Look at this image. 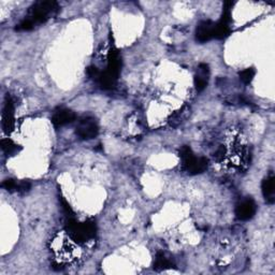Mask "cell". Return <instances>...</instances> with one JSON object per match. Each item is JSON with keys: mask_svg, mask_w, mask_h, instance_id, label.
Returning <instances> with one entry per match:
<instances>
[{"mask_svg": "<svg viewBox=\"0 0 275 275\" xmlns=\"http://www.w3.org/2000/svg\"><path fill=\"white\" fill-rule=\"evenodd\" d=\"M180 156L182 158L184 169L189 174H200L208 168V159L205 157L194 156L189 146H184L181 149Z\"/></svg>", "mask_w": 275, "mask_h": 275, "instance_id": "1", "label": "cell"}, {"mask_svg": "<svg viewBox=\"0 0 275 275\" xmlns=\"http://www.w3.org/2000/svg\"><path fill=\"white\" fill-rule=\"evenodd\" d=\"M67 227L71 238L78 243H84L91 240L96 234V225L92 220H87L85 223L80 224L73 219H70Z\"/></svg>", "mask_w": 275, "mask_h": 275, "instance_id": "2", "label": "cell"}, {"mask_svg": "<svg viewBox=\"0 0 275 275\" xmlns=\"http://www.w3.org/2000/svg\"><path fill=\"white\" fill-rule=\"evenodd\" d=\"M58 5L55 2H39L35 3L29 11V19L34 25L41 24L49 20L51 16L54 15L58 11Z\"/></svg>", "mask_w": 275, "mask_h": 275, "instance_id": "3", "label": "cell"}, {"mask_svg": "<svg viewBox=\"0 0 275 275\" xmlns=\"http://www.w3.org/2000/svg\"><path fill=\"white\" fill-rule=\"evenodd\" d=\"M98 125L93 117L82 119L76 127V135L83 140L94 139L98 135Z\"/></svg>", "mask_w": 275, "mask_h": 275, "instance_id": "4", "label": "cell"}, {"mask_svg": "<svg viewBox=\"0 0 275 275\" xmlns=\"http://www.w3.org/2000/svg\"><path fill=\"white\" fill-rule=\"evenodd\" d=\"M215 23L212 21H202L196 28V39L200 43H205L214 38Z\"/></svg>", "mask_w": 275, "mask_h": 275, "instance_id": "5", "label": "cell"}, {"mask_svg": "<svg viewBox=\"0 0 275 275\" xmlns=\"http://www.w3.org/2000/svg\"><path fill=\"white\" fill-rule=\"evenodd\" d=\"M256 213V205L253 199H245L235 208V215L240 220L251 219Z\"/></svg>", "mask_w": 275, "mask_h": 275, "instance_id": "6", "label": "cell"}, {"mask_svg": "<svg viewBox=\"0 0 275 275\" xmlns=\"http://www.w3.org/2000/svg\"><path fill=\"white\" fill-rule=\"evenodd\" d=\"M14 126V105L10 97L7 96L5 108L3 112V127L7 132L12 131Z\"/></svg>", "mask_w": 275, "mask_h": 275, "instance_id": "7", "label": "cell"}, {"mask_svg": "<svg viewBox=\"0 0 275 275\" xmlns=\"http://www.w3.org/2000/svg\"><path fill=\"white\" fill-rule=\"evenodd\" d=\"M75 117H76V115L71 110L60 109L56 111L54 115H53L52 123H53V125H54V127L58 128V127H63L67 125V124L72 123L75 120Z\"/></svg>", "mask_w": 275, "mask_h": 275, "instance_id": "8", "label": "cell"}, {"mask_svg": "<svg viewBox=\"0 0 275 275\" xmlns=\"http://www.w3.org/2000/svg\"><path fill=\"white\" fill-rule=\"evenodd\" d=\"M209 66L207 64H201L198 67L197 74L194 76V86L198 92H202L208 85L209 81Z\"/></svg>", "mask_w": 275, "mask_h": 275, "instance_id": "9", "label": "cell"}, {"mask_svg": "<svg viewBox=\"0 0 275 275\" xmlns=\"http://www.w3.org/2000/svg\"><path fill=\"white\" fill-rule=\"evenodd\" d=\"M274 176L273 174H271L270 176H268L267 179H264L261 185V189H262V194L264 197V200L269 205H272L274 202V197H275V189H274Z\"/></svg>", "mask_w": 275, "mask_h": 275, "instance_id": "10", "label": "cell"}, {"mask_svg": "<svg viewBox=\"0 0 275 275\" xmlns=\"http://www.w3.org/2000/svg\"><path fill=\"white\" fill-rule=\"evenodd\" d=\"M172 262L167 258L165 254L163 253H158L156 256V260L154 263V269L156 270H166V269H170L172 268Z\"/></svg>", "mask_w": 275, "mask_h": 275, "instance_id": "11", "label": "cell"}, {"mask_svg": "<svg viewBox=\"0 0 275 275\" xmlns=\"http://www.w3.org/2000/svg\"><path fill=\"white\" fill-rule=\"evenodd\" d=\"M2 148L4 152L8 155H13L16 152H19V145H16L14 142L10 139H4L2 140Z\"/></svg>", "mask_w": 275, "mask_h": 275, "instance_id": "12", "label": "cell"}, {"mask_svg": "<svg viewBox=\"0 0 275 275\" xmlns=\"http://www.w3.org/2000/svg\"><path fill=\"white\" fill-rule=\"evenodd\" d=\"M255 70L254 68H247V69H244L242 70L240 73H239V75H240V78H241V81L245 84H250L252 81H253V78L255 76Z\"/></svg>", "mask_w": 275, "mask_h": 275, "instance_id": "13", "label": "cell"}, {"mask_svg": "<svg viewBox=\"0 0 275 275\" xmlns=\"http://www.w3.org/2000/svg\"><path fill=\"white\" fill-rule=\"evenodd\" d=\"M17 185H19V183H16L14 180L8 179L3 183V187L8 191H14L17 190Z\"/></svg>", "mask_w": 275, "mask_h": 275, "instance_id": "14", "label": "cell"}, {"mask_svg": "<svg viewBox=\"0 0 275 275\" xmlns=\"http://www.w3.org/2000/svg\"><path fill=\"white\" fill-rule=\"evenodd\" d=\"M30 183L29 182H26V181H23V182H20L19 185H17V190L19 192H26L28 191L30 189Z\"/></svg>", "mask_w": 275, "mask_h": 275, "instance_id": "15", "label": "cell"}, {"mask_svg": "<svg viewBox=\"0 0 275 275\" xmlns=\"http://www.w3.org/2000/svg\"><path fill=\"white\" fill-rule=\"evenodd\" d=\"M87 74H88V75H90V76H91L92 78H97V80H98L101 73L99 72V70H98V69H97L96 67H94V66H91L90 68H88V69H87Z\"/></svg>", "mask_w": 275, "mask_h": 275, "instance_id": "16", "label": "cell"}]
</instances>
